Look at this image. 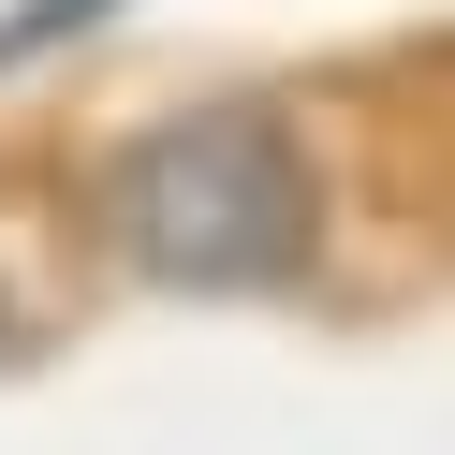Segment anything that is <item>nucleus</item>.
<instances>
[{
	"mask_svg": "<svg viewBox=\"0 0 455 455\" xmlns=\"http://www.w3.org/2000/svg\"><path fill=\"white\" fill-rule=\"evenodd\" d=\"M103 220L162 294H294L323 250V177L279 103H177L118 148Z\"/></svg>",
	"mask_w": 455,
	"mask_h": 455,
	"instance_id": "obj_1",
	"label": "nucleus"
},
{
	"mask_svg": "<svg viewBox=\"0 0 455 455\" xmlns=\"http://www.w3.org/2000/svg\"><path fill=\"white\" fill-rule=\"evenodd\" d=\"M89 15H118V0H15V15H0V74H15V60H44V44H74Z\"/></svg>",
	"mask_w": 455,
	"mask_h": 455,
	"instance_id": "obj_2",
	"label": "nucleus"
},
{
	"mask_svg": "<svg viewBox=\"0 0 455 455\" xmlns=\"http://www.w3.org/2000/svg\"><path fill=\"white\" fill-rule=\"evenodd\" d=\"M0 353H30V265L0 250Z\"/></svg>",
	"mask_w": 455,
	"mask_h": 455,
	"instance_id": "obj_3",
	"label": "nucleus"
}]
</instances>
